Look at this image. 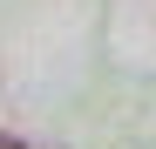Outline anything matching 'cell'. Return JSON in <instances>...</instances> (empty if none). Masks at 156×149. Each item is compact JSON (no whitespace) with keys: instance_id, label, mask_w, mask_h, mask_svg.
<instances>
[{"instance_id":"cell-1","label":"cell","mask_w":156,"mask_h":149,"mask_svg":"<svg viewBox=\"0 0 156 149\" xmlns=\"http://www.w3.org/2000/svg\"><path fill=\"white\" fill-rule=\"evenodd\" d=\"M0 149H20V142H14V136H0Z\"/></svg>"}]
</instances>
